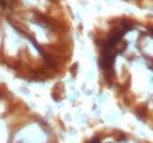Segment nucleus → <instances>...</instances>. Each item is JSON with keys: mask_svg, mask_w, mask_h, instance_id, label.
Listing matches in <instances>:
<instances>
[{"mask_svg": "<svg viewBox=\"0 0 153 143\" xmlns=\"http://www.w3.org/2000/svg\"><path fill=\"white\" fill-rule=\"evenodd\" d=\"M149 31L151 32V34H152V35H153V28H152V27H151V28H149Z\"/></svg>", "mask_w": 153, "mask_h": 143, "instance_id": "f257e3e1", "label": "nucleus"}]
</instances>
